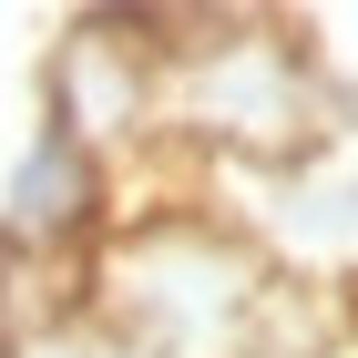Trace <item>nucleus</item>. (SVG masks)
I'll return each instance as SVG.
<instances>
[{
	"label": "nucleus",
	"instance_id": "obj_1",
	"mask_svg": "<svg viewBox=\"0 0 358 358\" xmlns=\"http://www.w3.org/2000/svg\"><path fill=\"white\" fill-rule=\"evenodd\" d=\"M287 297L297 276H276L225 205H123L92 246V307L143 358H256Z\"/></svg>",
	"mask_w": 358,
	"mask_h": 358
},
{
	"label": "nucleus",
	"instance_id": "obj_2",
	"mask_svg": "<svg viewBox=\"0 0 358 358\" xmlns=\"http://www.w3.org/2000/svg\"><path fill=\"white\" fill-rule=\"evenodd\" d=\"M164 21V154H215L225 174H266L328 134V72L276 21Z\"/></svg>",
	"mask_w": 358,
	"mask_h": 358
},
{
	"label": "nucleus",
	"instance_id": "obj_3",
	"mask_svg": "<svg viewBox=\"0 0 358 358\" xmlns=\"http://www.w3.org/2000/svg\"><path fill=\"white\" fill-rule=\"evenodd\" d=\"M41 123L103 154L113 174L134 143H164V10L72 21V41L52 52V83H41Z\"/></svg>",
	"mask_w": 358,
	"mask_h": 358
},
{
	"label": "nucleus",
	"instance_id": "obj_4",
	"mask_svg": "<svg viewBox=\"0 0 358 358\" xmlns=\"http://www.w3.org/2000/svg\"><path fill=\"white\" fill-rule=\"evenodd\" d=\"M236 185H246L236 225L266 246L276 276L287 266L358 276V134L348 123H328L307 154H287V164H266V174H236Z\"/></svg>",
	"mask_w": 358,
	"mask_h": 358
},
{
	"label": "nucleus",
	"instance_id": "obj_5",
	"mask_svg": "<svg viewBox=\"0 0 358 358\" xmlns=\"http://www.w3.org/2000/svg\"><path fill=\"white\" fill-rule=\"evenodd\" d=\"M113 215H123V174L41 123L21 143V164H10V236H21V256H92L113 236Z\"/></svg>",
	"mask_w": 358,
	"mask_h": 358
},
{
	"label": "nucleus",
	"instance_id": "obj_6",
	"mask_svg": "<svg viewBox=\"0 0 358 358\" xmlns=\"http://www.w3.org/2000/svg\"><path fill=\"white\" fill-rule=\"evenodd\" d=\"M0 358H143L134 338L113 328L103 307H62V317H31V328H0Z\"/></svg>",
	"mask_w": 358,
	"mask_h": 358
},
{
	"label": "nucleus",
	"instance_id": "obj_7",
	"mask_svg": "<svg viewBox=\"0 0 358 358\" xmlns=\"http://www.w3.org/2000/svg\"><path fill=\"white\" fill-rule=\"evenodd\" d=\"M256 358H307V348H297V338H266V348H256Z\"/></svg>",
	"mask_w": 358,
	"mask_h": 358
}]
</instances>
